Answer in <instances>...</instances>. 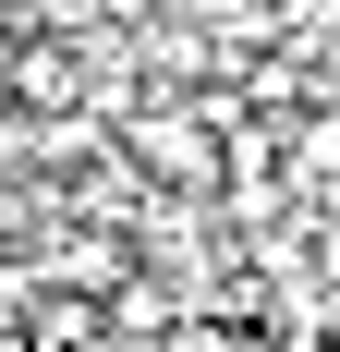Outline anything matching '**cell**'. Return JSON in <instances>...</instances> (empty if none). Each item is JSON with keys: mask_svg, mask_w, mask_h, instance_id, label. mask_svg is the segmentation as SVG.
I'll return each mask as SVG.
<instances>
[{"mask_svg": "<svg viewBox=\"0 0 340 352\" xmlns=\"http://www.w3.org/2000/svg\"><path fill=\"white\" fill-rule=\"evenodd\" d=\"M134 170L170 195H219V122L206 109H134Z\"/></svg>", "mask_w": 340, "mask_h": 352, "instance_id": "6da1fadb", "label": "cell"}, {"mask_svg": "<svg viewBox=\"0 0 340 352\" xmlns=\"http://www.w3.org/2000/svg\"><path fill=\"white\" fill-rule=\"evenodd\" d=\"M12 109H85V36H12Z\"/></svg>", "mask_w": 340, "mask_h": 352, "instance_id": "7a4b0ae2", "label": "cell"}, {"mask_svg": "<svg viewBox=\"0 0 340 352\" xmlns=\"http://www.w3.org/2000/svg\"><path fill=\"white\" fill-rule=\"evenodd\" d=\"M292 170H304V182H328V195H340V109H316L304 134H292Z\"/></svg>", "mask_w": 340, "mask_h": 352, "instance_id": "3957f363", "label": "cell"}, {"mask_svg": "<svg viewBox=\"0 0 340 352\" xmlns=\"http://www.w3.org/2000/svg\"><path fill=\"white\" fill-rule=\"evenodd\" d=\"M304 85H316V109H340V36H328V49L304 61Z\"/></svg>", "mask_w": 340, "mask_h": 352, "instance_id": "277c9868", "label": "cell"}, {"mask_svg": "<svg viewBox=\"0 0 340 352\" xmlns=\"http://www.w3.org/2000/svg\"><path fill=\"white\" fill-rule=\"evenodd\" d=\"M0 109H12V25H0Z\"/></svg>", "mask_w": 340, "mask_h": 352, "instance_id": "5b68a950", "label": "cell"}]
</instances>
